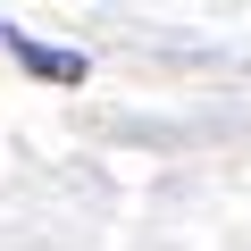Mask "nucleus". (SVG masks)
Wrapping results in <instances>:
<instances>
[{
  "instance_id": "nucleus-1",
  "label": "nucleus",
  "mask_w": 251,
  "mask_h": 251,
  "mask_svg": "<svg viewBox=\"0 0 251 251\" xmlns=\"http://www.w3.org/2000/svg\"><path fill=\"white\" fill-rule=\"evenodd\" d=\"M0 42H9V50L25 59V75H42V84H84V75H92V67H84V50L34 42V34H9V25H0Z\"/></svg>"
}]
</instances>
